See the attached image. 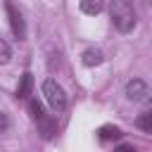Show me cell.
<instances>
[{"instance_id": "cell-1", "label": "cell", "mask_w": 152, "mask_h": 152, "mask_svg": "<svg viewBox=\"0 0 152 152\" xmlns=\"http://www.w3.org/2000/svg\"><path fill=\"white\" fill-rule=\"evenodd\" d=\"M109 17H112L114 28L121 33H128L135 26V10H133L131 0H112L109 2Z\"/></svg>"}, {"instance_id": "cell-2", "label": "cell", "mask_w": 152, "mask_h": 152, "mask_svg": "<svg viewBox=\"0 0 152 152\" xmlns=\"http://www.w3.org/2000/svg\"><path fill=\"white\" fill-rule=\"evenodd\" d=\"M43 95H45L48 104H50L55 112H62V109L66 107V93H64V88H62L55 78H45V81H43Z\"/></svg>"}, {"instance_id": "cell-3", "label": "cell", "mask_w": 152, "mask_h": 152, "mask_svg": "<svg viewBox=\"0 0 152 152\" xmlns=\"http://www.w3.org/2000/svg\"><path fill=\"white\" fill-rule=\"evenodd\" d=\"M5 7H7V14H10V26H12L14 38H17V40H24V38H26V26H24V17H21V12H19L12 2H7Z\"/></svg>"}, {"instance_id": "cell-4", "label": "cell", "mask_w": 152, "mask_h": 152, "mask_svg": "<svg viewBox=\"0 0 152 152\" xmlns=\"http://www.w3.org/2000/svg\"><path fill=\"white\" fill-rule=\"evenodd\" d=\"M126 97L128 100H133V102H142V100H147V95H150V88H147V83L142 81V78H133V81H128L126 83Z\"/></svg>"}, {"instance_id": "cell-5", "label": "cell", "mask_w": 152, "mask_h": 152, "mask_svg": "<svg viewBox=\"0 0 152 152\" xmlns=\"http://www.w3.org/2000/svg\"><path fill=\"white\" fill-rule=\"evenodd\" d=\"M36 124H38V133H40L45 140H50V138L57 133V124H55V119H48L45 114H43V116H40Z\"/></svg>"}, {"instance_id": "cell-6", "label": "cell", "mask_w": 152, "mask_h": 152, "mask_svg": "<svg viewBox=\"0 0 152 152\" xmlns=\"http://www.w3.org/2000/svg\"><path fill=\"white\" fill-rule=\"evenodd\" d=\"M78 7H81V12H83V14L95 17V14H100V12H102L104 0H78Z\"/></svg>"}, {"instance_id": "cell-7", "label": "cell", "mask_w": 152, "mask_h": 152, "mask_svg": "<svg viewBox=\"0 0 152 152\" xmlns=\"http://www.w3.org/2000/svg\"><path fill=\"white\" fill-rule=\"evenodd\" d=\"M81 62H83L86 66H100V64L104 62V55H102V50H95V48H90V50H86V52H83Z\"/></svg>"}, {"instance_id": "cell-8", "label": "cell", "mask_w": 152, "mask_h": 152, "mask_svg": "<svg viewBox=\"0 0 152 152\" xmlns=\"http://www.w3.org/2000/svg\"><path fill=\"white\" fill-rule=\"evenodd\" d=\"M31 88H33V74H24L21 76V81H19V86H17V97L19 100H26L28 95H31Z\"/></svg>"}, {"instance_id": "cell-9", "label": "cell", "mask_w": 152, "mask_h": 152, "mask_svg": "<svg viewBox=\"0 0 152 152\" xmlns=\"http://www.w3.org/2000/svg\"><path fill=\"white\" fill-rule=\"evenodd\" d=\"M97 135H100V140H114V138H121V128L107 124V126H100Z\"/></svg>"}, {"instance_id": "cell-10", "label": "cell", "mask_w": 152, "mask_h": 152, "mask_svg": "<svg viewBox=\"0 0 152 152\" xmlns=\"http://www.w3.org/2000/svg\"><path fill=\"white\" fill-rule=\"evenodd\" d=\"M138 126H140L142 133H152V112H150V109L138 116Z\"/></svg>"}, {"instance_id": "cell-11", "label": "cell", "mask_w": 152, "mask_h": 152, "mask_svg": "<svg viewBox=\"0 0 152 152\" xmlns=\"http://www.w3.org/2000/svg\"><path fill=\"white\" fill-rule=\"evenodd\" d=\"M10 59H12V48H10L7 40L0 38V64H7Z\"/></svg>"}, {"instance_id": "cell-12", "label": "cell", "mask_w": 152, "mask_h": 152, "mask_svg": "<svg viewBox=\"0 0 152 152\" xmlns=\"http://www.w3.org/2000/svg\"><path fill=\"white\" fill-rule=\"evenodd\" d=\"M28 109H31V116H33L36 121H38V119L45 114V112H43V104H40L38 100H31V102H28Z\"/></svg>"}, {"instance_id": "cell-13", "label": "cell", "mask_w": 152, "mask_h": 152, "mask_svg": "<svg viewBox=\"0 0 152 152\" xmlns=\"http://www.w3.org/2000/svg\"><path fill=\"white\" fill-rule=\"evenodd\" d=\"M7 128H10V119H7L5 112H0V133H5Z\"/></svg>"}, {"instance_id": "cell-14", "label": "cell", "mask_w": 152, "mask_h": 152, "mask_svg": "<svg viewBox=\"0 0 152 152\" xmlns=\"http://www.w3.org/2000/svg\"><path fill=\"white\" fill-rule=\"evenodd\" d=\"M114 152H135V147H133V145H119Z\"/></svg>"}]
</instances>
